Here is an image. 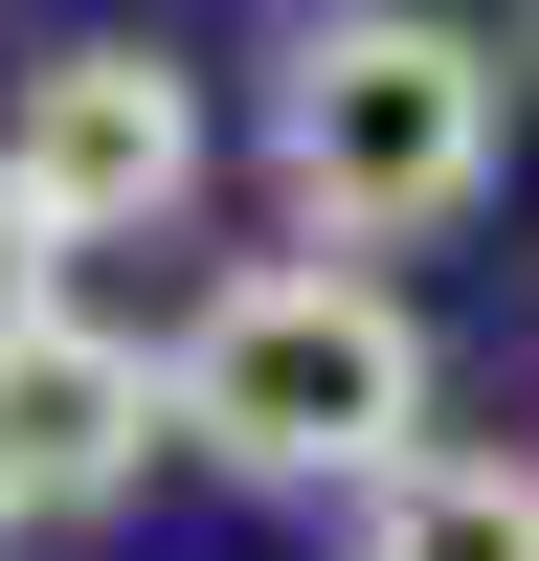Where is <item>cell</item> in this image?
Returning <instances> with one entry per match:
<instances>
[{
    "label": "cell",
    "mask_w": 539,
    "mask_h": 561,
    "mask_svg": "<svg viewBox=\"0 0 539 561\" xmlns=\"http://www.w3.org/2000/svg\"><path fill=\"white\" fill-rule=\"evenodd\" d=\"M158 449H180V359H158V337H113V314H45V337H0V539L113 517Z\"/></svg>",
    "instance_id": "277c9868"
},
{
    "label": "cell",
    "mask_w": 539,
    "mask_h": 561,
    "mask_svg": "<svg viewBox=\"0 0 539 561\" xmlns=\"http://www.w3.org/2000/svg\"><path fill=\"white\" fill-rule=\"evenodd\" d=\"M45 314H68V248H45L23 203H0V337H45Z\"/></svg>",
    "instance_id": "8992f818"
},
{
    "label": "cell",
    "mask_w": 539,
    "mask_h": 561,
    "mask_svg": "<svg viewBox=\"0 0 539 561\" xmlns=\"http://www.w3.org/2000/svg\"><path fill=\"white\" fill-rule=\"evenodd\" d=\"M359 561H539V472L517 449H427L359 494Z\"/></svg>",
    "instance_id": "5b68a950"
},
{
    "label": "cell",
    "mask_w": 539,
    "mask_h": 561,
    "mask_svg": "<svg viewBox=\"0 0 539 561\" xmlns=\"http://www.w3.org/2000/svg\"><path fill=\"white\" fill-rule=\"evenodd\" d=\"M158 359H180V449H203L225 494H337V517H359L382 472H427V404H449L427 314H404L359 248H270V270H225Z\"/></svg>",
    "instance_id": "6da1fadb"
},
{
    "label": "cell",
    "mask_w": 539,
    "mask_h": 561,
    "mask_svg": "<svg viewBox=\"0 0 539 561\" xmlns=\"http://www.w3.org/2000/svg\"><path fill=\"white\" fill-rule=\"evenodd\" d=\"M0 203H23L45 248H158V225L203 203V68H180L158 23L45 45V68L0 90Z\"/></svg>",
    "instance_id": "3957f363"
},
{
    "label": "cell",
    "mask_w": 539,
    "mask_h": 561,
    "mask_svg": "<svg viewBox=\"0 0 539 561\" xmlns=\"http://www.w3.org/2000/svg\"><path fill=\"white\" fill-rule=\"evenodd\" d=\"M270 203H293V248H449V225L494 203V158H517V68H494L449 0H314L293 45H270Z\"/></svg>",
    "instance_id": "7a4b0ae2"
}]
</instances>
